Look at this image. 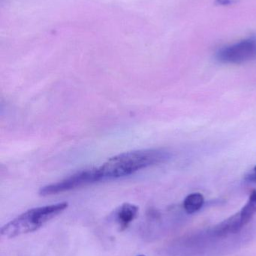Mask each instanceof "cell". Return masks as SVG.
<instances>
[{
    "label": "cell",
    "instance_id": "obj_11",
    "mask_svg": "<svg viewBox=\"0 0 256 256\" xmlns=\"http://www.w3.org/2000/svg\"><path fill=\"white\" fill-rule=\"evenodd\" d=\"M145 256L140 255V256Z\"/></svg>",
    "mask_w": 256,
    "mask_h": 256
},
{
    "label": "cell",
    "instance_id": "obj_9",
    "mask_svg": "<svg viewBox=\"0 0 256 256\" xmlns=\"http://www.w3.org/2000/svg\"><path fill=\"white\" fill-rule=\"evenodd\" d=\"M246 180L252 183H256V166L254 167L253 172L246 176Z\"/></svg>",
    "mask_w": 256,
    "mask_h": 256
},
{
    "label": "cell",
    "instance_id": "obj_7",
    "mask_svg": "<svg viewBox=\"0 0 256 256\" xmlns=\"http://www.w3.org/2000/svg\"><path fill=\"white\" fill-rule=\"evenodd\" d=\"M240 220L243 226L249 224L256 214V190H254L249 196L246 204L240 212Z\"/></svg>",
    "mask_w": 256,
    "mask_h": 256
},
{
    "label": "cell",
    "instance_id": "obj_2",
    "mask_svg": "<svg viewBox=\"0 0 256 256\" xmlns=\"http://www.w3.org/2000/svg\"><path fill=\"white\" fill-rule=\"evenodd\" d=\"M68 206V202H64L30 209L3 226L0 231L1 236L7 238H13L36 231L64 212Z\"/></svg>",
    "mask_w": 256,
    "mask_h": 256
},
{
    "label": "cell",
    "instance_id": "obj_5",
    "mask_svg": "<svg viewBox=\"0 0 256 256\" xmlns=\"http://www.w3.org/2000/svg\"><path fill=\"white\" fill-rule=\"evenodd\" d=\"M138 206L130 203L122 204L114 213V220L120 227V231L127 228L129 224L137 218L138 214Z\"/></svg>",
    "mask_w": 256,
    "mask_h": 256
},
{
    "label": "cell",
    "instance_id": "obj_3",
    "mask_svg": "<svg viewBox=\"0 0 256 256\" xmlns=\"http://www.w3.org/2000/svg\"><path fill=\"white\" fill-rule=\"evenodd\" d=\"M99 182H100V179H99L97 167L81 170L66 178L64 180L41 188L39 190V195L42 196L56 195V194H62V192L92 184L97 183Z\"/></svg>",
    "mask_w": 256,
    "mask_h": 256
},
{
    "label": "cell",
    "instance_id": "obj_8",
    "mask_svg": "<svg viewBox=\"0 0 256 256\" xmlns=\"http://www.w3.org/2000/svg\"><path fill=\"white\" fill-rule=\"evenodd\" d=\"M204 198L202 194L194 192L186 197L183 202V208L186 213L192 214L198 212L204 206Z\"/></svg>",
    "mask_w": 256,
    "mask_h": 256
},
{
    "label": "cell",
    "instance_id": "obj_1",
    "mask_svg": "<svg viewBox=\"0 0 256 256\" xmlns=\"http://www.w3.org/2000/svg\"><path fill=\"white\" fill-rule=\"evenodd\" d=\"M171 154L162 148L141 149L125 152L109 158L97 167L100 182L126 177L152 166L163 164Z\"/></svg>",
    "mask_w": 256,
    "mask_h": 256
},
{
    "label": "cell",
    "instance_id": "obj_10",
    "mask_svg": "<svg viewBox=\"0 0 256 256\" xmlns=\"http://www.w3.org/2000/svg\"><path fill=\"white\" fill-rule=\"evenodd\" d=\"M217 2L223 6L225 4L227 6V4H232L233 0H217Z\"/></svg>",
    "mask_w": 256,
    "mask_h": 256
},
{
    "label": "cell",
    "instance_id": "obj_4",
    "mask_svg": "<svg viewBox=\"0 0 256 256\" xmlns=\"http://www.w3.org/2000/svg\"><path fill=\"white\" fill-rule=\"evenodd\" d=\"M256 57V39L247 38L225 46L218 51V61L226 64H241Z\"/></svg>",
    "mask_w": 256,
    "mask_h": 256
},
{
    "label": "cell",
    "instance_id": "obj_6",
    "mask_svg": "<svg viewBox=\"0 0 256 256\" xmlns=\"http://www.w3.org/2000/svg\"><path fill=\"white\" fill-rule=\"evenodd\" d=\"M243 227L240 214L238 212L216 226L213 230V233L218 237H225L239 232Z\"/></svg>",
    "mask_w": 256,
    "mask_h": 256
}]
</instances>
